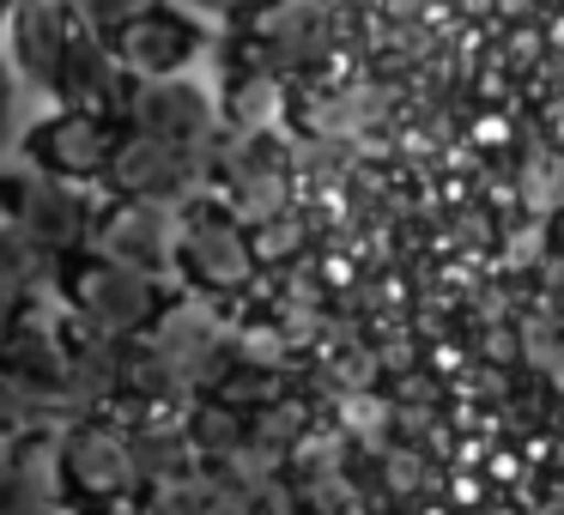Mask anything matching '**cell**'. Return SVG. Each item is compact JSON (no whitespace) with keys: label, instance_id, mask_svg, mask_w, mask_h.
I'll use <instances>...</instances> for the list:
<instances>
[{"label":"cell","instance_id":"cell-1","mask_svg":"<svg viewBox=\"0 0 564 515\" xmlns=\"http://www.w3.org/2000/svg\"><path fill=\"white\" fill-rule=\"evenodd\" d=\"M62 297L79 328L104 333V340H122V346L147 340V328H159V316H164L159 280L98 255V249H86V255H74L62 267Z\"/></svg>","mask_w":564,"mask_h":515},{"label":"cell","instance_id":"cell-2","mask_svg":"<svg viewBox=\"0 0 564 515\" xmlns=\"http://www.w3.org/2000/svg\"><path fill=\"white\" fill-rule=\"evenodd\" d=\"M0 219H13L31 243H43L55 261H74L91 249L98 237V207H91L86 188L74 183H55V176L31 171H0Z\"/></svg>","mask_w":564,"mask_h":515},{"label":"cell","instance_id":"cell-3","mask_svg":"<svg viewBox=\"0 0 564 515\" xmlns=\"http://www.w3.org/2000/svg\"><path fill=\"white\" fill-rule=\"evenodd\" d=\"M128 134H152V140H171L183 152H213L225 134V110H219V91L200 86L195 74L183 79H134L128 91V110H122Z\"/></svg>","mask_w":564,"mask_h":515},{"label":"cell","instance_id":"cell-4","mask_svg":"<svg viewBox=\"0 0 564 515\" xmlns=\"http://www.w3.org/2000/svg\"><path fill=\"white\" fill-rule=\"evenodd\" d=\"M237 37L249 43V55L273 79L316 74L334 50V7H322V0H261L237 25Z\"/></svg>","mask_w":564,"mask_h":515},{"label":"cell","instance_id":"cell-5","mask_svg":"<svg viewBox=\"0 0 564 515\" xmlns=\"http://www.w3.org/2000/svg\"><path fill=\"white\" fill-rule=\"evenodd\" d=\"M104 188H110V200H147V207L183 212L188 200H200V188H207V152H183V146H171V140L128 134L122 128V146H116V158H110Z\"/></svg>","mask_w":564,"mask_h":515},{"label":"cell","instance_id":"cell-6","mask_svg":"<svg viewBox=\"0 0 564 515\" xmlns=\"http://www.w3.org/2000/svg\"><path fill=\"white\" fill-rule=\"evenodd\" d=\"M116 146H122V128L98 122V116H79V110H50L19 134V152H25L31 171L55 176V183H74V188H98L110 176Z\"/></svg>","mask_w":564,"mask_h":515},{"label":"cell","instance_id":"cell-7","mask_svg":"<svg viewBox=\"0 0 564 515\" xmlns=\"http://www.w3.org/2000/svg\"><path fill=\"white\" fill-rule=\"evenodd\" d=\"M176 267L200 285V292H237L256 273V237L231 219L225 200H188L176 212Z\"/></svg>","mask_w":564,"mask_h":515},{"label":"cell","instance_id":"cell-8","mask_svg":"<svg viewBox=\"0 0 564 515\" xmlns=\"http://www.w3.org/2000/svg\"><path fill=\"white\" fill-rule=\"evenodd\" d=\"M116 62L128 67V79H183L195 74V62L213 50V31L195 13H183L176 0H159L134 25H122L110 37Z\"/></svg>","mask_w":564,"mask_h":515},{"label":"cell","instance_id":"cell-9","mask_svg":"<svg viewBox=\"0 0 564 515\" xmlns=\"http://www.w3.org/2000/svg\"><path fill=\"white\" fill-rule=\"evenodd\" d=\"M74 0H19L7 31H0V50L13 62L19 86L31 98H50L62 91V67H67V50H74Z\"/></svg>","mask_w":564,"mask_h":515},{"label":"cell","instance_id":"cell-10","mask_svg":"<svg viewBox=\"0 0 564 515\" xmlns=\"http://www.w3.org/2000/svg\"><path fill=\"white\" fill-rule=\"evenodd\" d=\"M91 249L159 280L164 267H176V212L147 207V200H110V207H98V237H91Z\"/></svg>","mask_w":564,"mask_h":515},{"label":"cell","instance_id":"cell-11","mask_svg":"<svg viewBox=\"0 0 564 515\" xmlns=\"http://www.w3.org/2000/svg\"><path fill=\"white\" fill-rule=\"evenodd\" d=\"M128 67L116 62L110 37L79 25L74 31V50H67V67H62V91H55V110H79V116H98V122H116L122 128V110H128Z\"/></svg>","mask_w":564,"mask_h":515},{"label":"cell","instance_id":"cell-12","mask_svg":"<svg viewBox=\"0 0 564 515\" xmlns=\"http://www.w3.org/2000/svg\"><path fill=\"white\" fill-rule=\"evenodd\" d=\"M62 479H67V491H74V497L116 503L140 479L134 442L116 437L110 425H98V418H79L74 430H62Z\"/></svg>","mask_w":564,"mask_h":515},{"label":"cell","instance_id":"cell-13","mask_svg":"<svg viewBox=\"0 0 564 515\" xmlns=\"http://www.w3.org/2000/svg\"><path fill=\"white\" fill-rule=\"evenodd\" d=\"M0 370L25 388V401L37 406V418L62 413L67 406V328H55V321L37 316V304H31L25 328H19L13 346L0 352Z\"/></svg>","mask_w":564,"mask_h":515},{"label":"cell","instance_id":"cell-14","mask_svg":"<svg viewBox=\"0 0 564 515\" xmlns=\"http://www.w3.org/2000/svg\"><path fill=\"white\" fill-rule=\"evenodd\" d=\"M110 394H122V340L67 321V406H104Z\"/></svg>","mask_w":564,"mask_h":515},{"label":"cell","instance_id":"cell-15","mask_svg":"<svg viewBox=\"0 0 564 515\" xmlns=\"http://www.w3.org/2000/svg\"><path fill=\"white\" fill-rule=\"evenodd\" d=\"M62 267L67 261H55L43 243H31L13 219H0V285H13V292H25V297L50 292V285L62 292Z\"/></svg>","mask_w":564,"mask_h":515},{"label":"cell","instance_id":"cell-16","mask_svg":"<svg viewBox=\"0 0 564 515\" xmlns=\"http://www.w3.org/2000/svg\"><path fill=\"white\" fill-rule=\"evenodd\" d=\"M176 382L183 376H176L171 358H164L152 340H128L122 346V394H134V401H164Z\"/></svg>","mask_w":564,"mask_h":515},{"label":"cell","instance_id":"cell-17","mask_svg":"<svg viewBox=\"0 0 564 515\" xmlns=\"http://www.w3.org/2000/svg\"><path fill=\"white\" fill-rule=\"evenodd\" d=\"M147 7H159V0H74V19L86 31H98V37H116V31L134 25Z\"/></svg>","mask_w":564,"mask_h":515},{"label":"cell","instance_id":"cell-18","mask_svg":"<svg viewBox=\"0 0 564 515\" xmlns=\"http://www.w3.org/2000/svg\"><path fill=\"white\" fill-rule=\"evenodd\" d=\"M43 509H50V497L0 454V515H43Z\"/></svg>","mask_w":564,"mask_h":515},{"label":"cell","instance_id":"cell-19","mask_svg":"<svg viewBox=\"0 0 564 515\" xmlns=\"http://www.w3.org/2000/svg\"><path fill=\"white\" fill-rule=\"evenodd\" d=\"M176 7H183V13H195L207 31H213V25H219V31H237V25H243V19L261 7V0H176Z\"/></svg>","mask_w":564,"mask_h":515},{"label":"cell","instance_id":"cell-20","mask_svg":"<svg viewBox=\"0 0 564 515\" xmlns=\"http://www.w3.org/2000/svg\"><path fill=\"white\" fill-rule=\"evenodd\" d=\"M31 425H43L37 406H31L25 388H19L7 370H0V437H19V430H31Z\"/></svg>","mask_w":564,"mask_h":515},{"label":"cell","instance_id":"cell-21","mask_svg":"<svg viewBox=\"0 0 564 515\" xmlns=\"http://www.w3.org/2000/svg\"><path fill=\"white\" fill-rule=\"evenodd\" d=\"M19 98H25V86H19L13 62H7V50H0V152L19 140Z\"/></svg>","mask_w":564,"mask_h":515},{"label":"cell","instance_id":"cell-22","mask_svg":"<svg viewBox=\"0 0 564 515\" xmlns=\"http://www.w3.org/2000/svg\"><path fill=\"white\" fill-rule=\"evenodd\" d=\"M25 316H31V297L13 292V285H0V352L13 346V333L25 328Z\"/></svg>","mask_w":564,"mask_h":515},{"label":"cell","instance_id":"cell-23","mask_svg":"<svg viewBox=\"0 0 564 515\" xmlns=\"http://www.w3.org/2000/svg\"><path fill=\"white\" fill-rule=\"evenodd\" d=\"M13 7H19V0H0V31H7V19H13Z\"/></svg>","mask_w":564,"mask_h":515},{"label":"cell","instance_id":"cell-24","mask_svg":"<svg viewBox=\"0 0 564 515\" xmlns=\"http://www.w3.org/2000/svg\"><path fill=\"white\" fill-rule=\"evenodd\" d=\"M43 515H74V509H67V503H50V509H43Z\"/></svg>","mask_w":564,"mask_h":515},{"label":"cell","instance_id":"cell-25","mask_svg":"<svg viewBox=\"0 0 564 515\" xmlns=\"http://www.w3.org/2000/svg\"><path fill=\"white\" fill-rule=\"evenodd\" d=\"M322 7H340V0H322Z\"/></svg>","mask_w":564,"mask_h":515}]
</instances>
